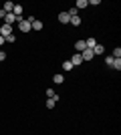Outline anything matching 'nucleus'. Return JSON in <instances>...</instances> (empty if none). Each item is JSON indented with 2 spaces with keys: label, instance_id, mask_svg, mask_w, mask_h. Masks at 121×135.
Listing matches in <instances>:
<instances>
[{
  "label": "nucleus",
  "instance_id": "8",
  "mask_svg": "<svg viewBox=\"0 0 121 135\" xmlns=\"http://www.w3.org/2000/svg\"><path fill=\"white\" fill-rule=\"evenodd\" d=\"M81 62H83V59H81V55H79V52L71 56V65H73V67H77V65H81Z\"/></svg>",
  "mask_w": 121,
  "mask_h": 135
},
{
  "label": "nucleus",
  "instance_id": "16",
  "mask_svg": "<svg viewBox=\"0 0 121 135\" xmlns=\"http://www.w3.org/2000/svg\"><path fill=\"white\" fill-rule=\"evenodd\" d=\"M63 71H73V65H71V61H65V62H63Z\"/></svg>",
  "mask_w": 121,
  "mask_h": 135
},
{
  "label": "nucleus",
  "instance_id": "5",
  "mask_svg": "<svg viewBox=\"0 0 121 135\" xmlns=\"http://www.w3.org/2000/svg\"><path fill=\"white\" fill-rule=\"evenodd\" d=\"M16 20H18V18L14 16L12 12H8V14L4 16V24H10V26H12V22H16Z\"/></svg>",
  "mask_w": 121,
  "mask_h": 135
},
{
  "label": "nucleus",
  "instance_id": "1",
  "mask_svg": "<svg viewBox=\"0 0 121 135\" xmlns=\"http://www.w3.org/2000/svg\"><path fill=\"white\" fill-rule=\"evenodd\" d=\"M32 20H35L32 16L26 18V20H24V18H18V20H16L18 30H20V32H30V30H32V28H30V22H32Z\"/></svg>",
  "mask_w": 121,
  "mask_h": 135
},
{
  "label": "nucleus",
  "instance_id": "11",
  "mask_svg": "<svg viewBox=\"0 0 121 135\" xmlns=\"http://www.w3.org/2000/svg\"><path fill=\"white\" fill-rule=\"evenodd\" d=\"M75 49H77V52H83L87 49V46H85V40H77V42H75Z\"/></svg>",
  "mask_w": 121,
  "mask_h": 135
},
{
  "label": "nucleus",
  "instance_id": "2",
  "mask_svg": "<svg viewBox=\"0 0 121 135\" xmlns=\"http://www.w3.org/2000/svg\"><path fill=\"white\" fill-rule=\"evenodd\" d=\"M10 34H12V26L10 24H2V26H0V36L6 38V36H10Z\"/></svg>",
  "mask_w": 121,
  "mask_h": 135
},
{
  "label": "nucleus",
  "instance_id": "4",
  "mask_svg": "<svg viewBox=\"0 0 121 135\" xmlns=\"http://www.w3.org/2000/svg\"><path fill=\"white\" fill-rule=\"evenodd\" d=\"M59 22H61V24H69L71 22V16L67 14V12H61V14H59Z\"/></svg>",
  "mask_w": 121,
  "mask_h": 135
},
{
  "label": "nucleus",
  "instance_id": "13",
  "mask_svg": "<svg viewBox=\"0 0 121 135\" xmlns=\"http://www.w3.org/2000/svg\"><path fill=\"white\" fill-rule=\"evenodd\" d=\"M52 81H55V83H57V85H61V83H63V81H65V77H63V75H61V73H57V75H52Z\"/></svg>",
  "mask_w": 121,
  "mask_h": 135
},
{
  "label": "nucleus",
  "instance_id": "9",
  "mask_svg": "<svg viewBox=\"0 0 121 135\" xmlns=\"http://www.w3.org/2000/svg\"><path fill=\"white\" fill-rule=\"evenodd\" d=\"M87 6H89V2H87V0H77L75 8H77V10H85Z\"/></svg>",
  "mask_w": 121,
  "mask_h": 135
},
{
  "label": "nucleus",
  "instance_id": "23",
  "mask_svg": "<svg viewBox=\"0 0 121 135\" xmlns=\"http://www.w3.org/2000/svg\"><path fill=\"white\" fill-rule=\"evenodd\" d=\"M6 40H4V36H0V49H2V45H4Z\"/></svg>",
  "mask_w": 121,
  "mask_h": 135
},
{
  "label": "nucleus",
  "instance_id": "22",
  "mask_svg": "<svg viewBox=\"0 0 121 135\" xmlns=\"http://www.w3.org/2000/svg\"><path fill=\"white\" fill-rule=\"evenodd\" d=\"M6 42H14V40H16V36H14V34H10V36H6Z\"/></svg>",
  "mask_w": 121,
  "mask_h": 135
},
{
  "label": "nucleus",
  "instance_id": "18",
  "mask_svg": "<svg viewBox=\"0 0 121 135\" xmlns=\"http://www.w3.org/2000/svg\"><path fill=\"white\" fill-rule=\"evenodd\" d=\"M77 12H79V10H77L75 6H71V8H69V12H67V14H69V16L73 18V16H77Z\"/></svg>",
  "mask_w": 121,
  "mask_h": 135
},
{
  "label": "nucleus",
  "instance_id": "7",
  "mask_svg": "<svg viewBox=\"0 0 121 135\" xmlns=\"http://www.w3.org/2000/svg\"><path fill=\"white\" fill-rule=\"evenodd\" d=\"M91 51H93V55H103V52H105V46H103V45H99V42H97V45L93 46Z\"/></svg>",
  "mask_w": 121,
  "mask_h": 135
},
{
  "label": "nucleus",
  "instance_id": "21",
  "mask_svg": "<svg viewBox=\"0 0 121 135\" xmlns=\"http://www.w3.org/2000/svg\"><path fill=\"white\" fill-rule=\"evenodd\" d=\"M55 105H57V101H52V99H46V107H49V109H52Z\"/></svg>",
  "mask_w": 121,
  "mask_h": 135
},
{
  "label": "nucleus",
  "instance_id": "17",
  "mask_svg": "<svg viewBox=\"0 0 121 135\" xmlns=\"http://www.w3.org/2000/svg\"><path fill=\"white\" fill-rule=\"evenodd\" d=\"M113 69H115V71H121V59H115V61H113Z\"/></svg>",
  "mask_w": 121,
  "mask_h": 135
},
{
  "label": "nucleus",
  "instance_id": "12",
  "mask_svg": "<svg viewBox=\"0 0 121 135\" xmlns=\"http://www.w3.org/2000/svg\"><path fill=\"white\" fill-rule=\"evenodd\" d=\"M12 8H14V2H10V0H8V2H4V8H2V10L8 14V12H12Z\"/></svg>",
  "mask_w": 121,
  "mask_h": 135
},
{
  "label": "nucleus",
  "instance_id": "10",
  "mask_svg": "<svg viewBox=\"0 0 121 135\" xmlns=\"http://www.w3.org/2000/svg\"><path fill=\"white\" fill-rule=\"evenodd\" d=\"M30 28H32V30H42V22H40V20H32V22H30Z\"/></svg>",
  "mask_w": 121,
  "mask_h": 135
},
{
  "label": "nucleus",
  "instance_id": "19",
  "mask_svg": "<svg viewBox=\"0 0 121 135\" xmlns=\"http://www.w3.org/2000/svg\"><path fill=\"white\" fill-rule=\"evenodd\" d=\"M71 24H73V26H79V24H81V18L79 16H73V18H71Z\"/></svg>",
  "mask_w": 121,
  "mask_h": 135
},
{
  "label": "nucleus",
  "instance_id": "15",
  "mask_svg": "<svg viewBox=\"0 0 121 135\" xmlns=\"http://www.w3.org/2000/svg\"><path fill=\"white\" fill-rule=\"evenodd\" d=\"M111 56H113V59H121V49H119V46L113 49V55H111Z\"/></svg>",
  "mask_w": 121,
  "mask_h": 135
},
{
  "label": "nucleus",
  "instance_id": "20",
  "mask_svg": "<svg viewBox=\"0 0 121 135\" xmlns=\"http://www.w3.org/2000/svg\"><path fill=\"white\" fill-rule=\"evenodd\" d=\"M113 61H115V59H113V56H107V59H105V65H107V67H113Z\"/></svg>",
  "mask_w": 121,
  "mask_h": 135
},
{
  "label": "nucleus",
  "instance_id": "3",
  "mask_svg": "<svg viewBox=\"0 0 121 135\" xmlns=\"http://www.w3.org/2000/svg\"><path fill=\"white\" fill-rule=\"evenodd\" d=\"M79 55H81V59H83V61H91L93 56H95L91 49H85V51H83V52H79Z\"/></svg>",
  "mask_w": 121,
  "mask_h": 135
},
{
  "label": "nucleus",
  "instance_id": "14",
  "mask_svg": "<svg viewBox=\"0 0 121 135\" xmlns=\"http://www.w3.org/2000/svg\"><path fill=\"white\" fill-rule=\"evenodd\" d=\"M95 45H97V38H87L85 40V46H87V49H93Z\"/></svg>",
  "mask_w": 121,
  "mask_h": 135
},
{
  "label": "nucleus",
  "instance_id": "6",
  "mask_svg": "<svg viewBox=\"0 0 121 135\" xmlns=\"http://www.w3.org/2000/svg\"><path fill=\"white\" fill-rule=\"evenodd\" d=\"M12 14L16 18H22V6L20 4H14V8H12Z\"/></svg>",
  "mask_w": 121,
  "mask_h": 135
}]
</instances>
